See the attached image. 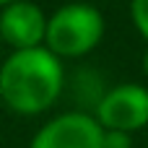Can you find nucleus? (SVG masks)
Returning <instances> with one entry per match:
<instances>
[{
	"mask_svg": "<svg viewBox=\"0 0 148 148\" xmlns=\"http://www.w3.org/2000/svg\"><path fill=\"white\" fill-rule=\"evenodd\" d=\"M62 91V62L44 44L16 49L0 65V99L18 114L49 109Z\"/></svg>",
	"mask_w": 148,
	"mask_h": 148,
	"instance_id": "nucleus-1",
	"label": "nucleus"
},
{
	"mask_svg": "<svg viewBox=\"0 0 148 148\" xmlns=\"http://www.w3.org/2000/svg\"><path fill=\"white\" fill-rule=\"evenodd\" d=\"M104 36V16L88 3H68L47 16L44 47L55 57H81Z\"/></svg>",
	"mask_w": 148,
	"mask_h": 148,
	"instance_id": "nucleus-2",
	"label": "nucleus"
},
{
	"mask_svg": "<svg viewBox=\"0 0 148 148\" xmlns=\"http://www.w3.org/2000/svg\"><path fill=\"white\" fill-rule=\"evenodd\" d=\"M94 120L104 130L133 133L148 125V88L140 83H122L109 88L96 101Z\"/></svg>",
	"mask_w": 148,
	"mask_h": 148,
	"instance_id": "nucleus-3",
	"label": "nucleus"
},
{
	"mask_svg": "<svg viewBox=\"0 0 148 148\" xmlns=\"http://www.w3.org/2000/svg\"><path fill=\"white\" fill-rule=\"evenodd\" d=\"M104 127L83 112H68L36 130L29 148H101Z\"/></svg>",
	"mask_w": 148,
	"mask_h": 148,
	"instance_id": "nucleus-4",
	"label": "nucleus"
},
{
	"mask_svg": "<svg viewBox=\"0 0 148 148\" xmlns=\"http://www.w3.org/2000/svg\"><path fill=\"white\" fill-rule=\"evenodd\" d=\"M0 36L16 49L42 47L47 36V16L31 0H16L0 13Z\"/></svg>",
	"mask_w": 148,
	"mask_h": 148,
	"instance_id": "nucleus-5",
	"label": "nucleus"
},
{
	"mask_svg": "<svg viewBox=\"0 0 148 148\" xmlns=\"http://www.w3.org/2000/svg\"><path fill=\"white\" fill-rule=\"evenodd\" d=\"M130 13H133V23L140 31V36L148 42V0H133L130 3Z\"/></svg>",
	"mask_w": 148,
	"mask_h": 148,
	"instance_id": "nucleus-6",
	"label": "nucleus"
},
{
	"mask_svg": "<svg viewBox=\"0 0 148 148\" xmlns=\"http://www.w3.org/2000/svg\"><path fill=\"white\" fill-rule=\"evenodd\" d=\"M130 133H120V130H104V140L101 148H130Z\"/></svg>",
	"mask_w": 148,
	"mask_h": 148,
	"instance_id": "nucleus-7",
	"label": "nucleus"
},
{
	"mask_svg": "<svg viewBox=\"0 0 148 148\" xmlns=\"http://www.w3.org/2000/svg\"><path fill=\"white\" fill-rule=\"evenodd\" d=\"M143 73H146V75H148V52H146V55H143Z\"/></svg>",
	"mask_w": 148,
	"mask_h": 148,
	"instance_id": "nucleus-8",
	"label": "nucleus"
},
{
	"mask_svg": "<svg viewBox=\"0 0 148 148\" xmlns=\"http://www.w3.org/2000/svg\"><path fill=\"white\" fill-rule=\"evenodd\" d=\"M10 3H16V0H0V5L5 8V5H10Z\"/></svg>",
	"mask_w": 148,
	"mask_h": 148,
	"instance_id": "nucleus-9",
	"label": "nucleus"
},
{
	"mask_svg": "<svg viewBox=\"0 0 148 148\" xmlns=\"http://www.w3.org/2000/svg\"><path fill=\"white\" fill-rule=\"evenodd\" d=\"M0 42H3V36H0Z\"/></svg>",
	"mask_w": 148,
	"mask_h": 148,
	"instance_id": "nucleus-10",
	"label": "nucleus"
}]
</instances>
